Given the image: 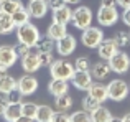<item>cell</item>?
I'll use <instances>...</instances> for the list:
<instances>
[{
  "label": "cell",
  "instance_id": "6da1fadb",
  "mask_svg": "<svg viewBox=\"0 0 130 122\" xmlns=\"http://www.w3.org/2000/svg\"><path fill=\"white\" fill-rule=\"evenodd\" d=\"M40 38H41L40 30H38V26L33 25V23L28 22V23H25V25L17 26V40H18V43H23V45L30 46V48H35Z\"/></svg>",
  "mask_w": 130,
  "mask_h": 122
},
{
  "label": "cell",
  "instance_id": "7a4b0ae2",
  "mask_svg": "<svg viewBox=\"0 0 130 122\" xmlns=\"http://www.w3.org/2000/svg\"><path fill=\"white\" fill-rule=\"evenodd\" d=\"M74 71H76L74 63H69V61L64 59V58L54 59L53 63H51V66H50L51 78H56V79H66V81H69L71 78H73Z\"/></svg>",
  "mask_w": 130,
  "mask_h": 122
},
{
  "label": "cell",
  "instance_id": "3957f363",
  "mask_svg": "<svg viewBox=\"0 0 130 122\" xmlns=\"http://www.w3.org/2000/svg\"><path fill=\"white\" fill-rule=\"evenodd\" d=\"M104 32H102L101 26H87L86 30H83L81 33V41L86 48H91V50H97V46L101 45V41L104 40Z\"/></svg>",
  "mask_w": 130,
  "mask_h": 122
},
{
  "label": "cell",
  "instance_id": "277c9868",
  "mask_svg": "<svg viewBox=\"0 0 130 122\" xmlns=\"http://www.w3.org/2000/svg\"><path fill=\"white\" fill-rule=\"evenodd\" d=\"M107 93H109V99L110 101L120 102L130 94V86L124 79H114L107 84Z\"/></svg>",
  "mask_w": 130,
  "mask_h": 122
},
{
  "label": "cell",
  "instance_id": "5b68a950",
  "mask_svg": "<svg viewBox=\"0 0 130 122\" xmlns=\"http://www.w3.org/2000/svg\"><path fill=\"white\" fill-rule=\"evenodd\" d=\"M92 12H91V8L86 5H81V7H77V8H74L73 10V18H71V23L74 25V28H77V30H86L87 26H91L92 25Z\"/></svg>",
  "mask_w": 130,
  "mask_h": 122
},
{
  "label": "cell",
  "instance_id": "8992f818",
  "mask_svg": "<svg viewBox=\"0 0 130 122\" xmlns=\"http://www.w3.org/2000/svg\"><path fill=\"white\" fill-rule=\"evenodd\" d=\"M97 23L99 26H114L119 22L120 15L117 12V7H104L101 5L97 10Z\"/></svg>",
  "mask_w": 130,
  "mask_h": 122
},
{
  "label": "cell",
  "instance_id": "52a82bcc",
  "mask_svg": "<svg viewBox=\"0 0 130 122\" xmlns=\"http://www.w3.org/2000/svg\"><path fill=\"white\" fill-rule=\"evenodd\" d=\"M38 86H40L38 79H36L31 73L23 74V76L18 78V81H17V89H18L23 96H31V94H35L36 91H38Z\"/></svg>",
  "mask_w": 130,
  "mask_h": 122
},
{
  "label": "cell",
  "instance_id": "ba28073f",
  "mask_svg": "<svg viewBox=\"0 0 130 122\" xmlns=\"http://www.w3.org/2000/svg\"><path fill=\"white\" fill-rule=\"evenodd\" d=\"M109 64H110V69L117 74H125L130 69V56L125 51H120L119 50L110 59H109Z\"/></svg>",
  "mask_w": 130,
  "mask_h": 122
},
{
  "label": "cell",
  "instance_id": "9c48e42d",
  "mask_svg": "<svg viewBox=\"0 0 130 122\" xmlns=\"http://www.w3.org/2000/svg\"><path fill=\"white\" fill-rule=\"evenodd\" d=\"M71 83H73V86L76 87V89L79 91H89V87L92 86V83H94V78H92L91 71H79L76 69L73 74V78H71Z\"/></svg>",
  "mask_w": 130,
  "mask_h": 122
},
{
  "label": "cell",
  "instance_id": "30bf717a",
  "mask_svg": "<svg viewBox=\"0 0 130 122\" xmlns=\"http://www.w3.org/2000/svg\"><path fill=\"white\" fill-rule=\"evenodd\" d=\"M76 45H77L76 38L68 33V35L63 36L59 41H56V51H58V55H61L63 58H66V56L73 55V53L76 51Z\"/></svg>",
  "mask_w": 130,
  "mask_h": 122
},
{
  "label": "cell",
  "instance_id": "8fae6325",
  "mask_svg": "<svg viewBox=\"0 0 130 122\" xmlns=\"http://www.w3.org/2000/svg\"><path fill=\"white\" fill-rule=\"evenodd\" d=\"M119 46H117V43L114 41V38H104L101 41V45L97 46V55H99V58L101 59H105V61H109L112 58V56L115 55V53L119 51Z\"/></svg>",
  "mask_w": 130,
  "mask_h": 122
},
{
  "label": "cell",
  "instance_id": "7c38bea8",
  "mask_svg": "<svg viewBox=\"0 0 130 122\" xmlns=\"http://www.w3.org/2000/svg\"><path fill=\"white\" fill-rule=\"evenodd\" d=\"M22 68L25 69V73H36V71L41 68V63H40V55L38 51H30L26 53L22 58Z\"/></svg>",
  "mask_w": 130,
  "mask_h": 122
},
{
  "label": "cell",
  "instance_id": "4fadbf2b",
  "mask_svg": "<svg viewBox=\"0 0 130 122\" xmlns=\"http://www.w3.org/2000/svg\"><path fill=\"white\" fill-rule=\"evenodd\" d=\"M18 59V55H17L15 46L12 45H2L0 46V63L5 64L7 68H12L13 64Z\"/></svg>",
  "mask_w": 130,
  "mask_h": 122
},
{
  "label": "cell",
  "instance_id": "5bb4252c",
  "mask_svg": "<svg viewBox=\"0 0 130 122\" xmlns=\"http://www.w3.org/2000/svg\"><path fill=\"white\" fill-rule=\"evenodd\" d=\"M26 8H28L31 18H43L50 10V5L46 0H30Z\"/></svg>",
  "mask_w": 130,
  "mask_h": 122
},
{
  "label": "cell",
  "instance_id": "9a60e30c",
  "mask_svg": "<svg viewBox=\"0 0 130 122\" xmlns=\"http://www.w3.org/2000/svg\"><path fill=\"white\" fill-rule=\"evenodd\" d=\"M110 64L109 61L101 59V61H95L94 64L91 66V74L94 79H105V78L110 74Z\"/></svg>",
  "mask_w": 130,
  "mask_h": 122
},
{
  "label": "cell",
  "instance_id": "2e32d148",
  "mask_svg": "<svg viewBox=\"0 0 130 122\" xmlns=\"http://www.w3.org/2000/svg\"><path fill=\"white\" fill-rule=\"evenodd\" d=\"M48 93L53 97L66 94V93H69V83L66 79H56V78H53L50 81V84H48Z\"/></svg>",
  "mask_w": 130,
  "mask_h": 122
},
{
  "label": "cell",
  "instance_id": "e0dca14e",
  "mask_svg": "<svg viewBox=\"0 0 130 122\" xmlns=\"http://www.w3.org/2000/svg\"><path fill=\"white\" fill-rule=\"evenodd\" d=\"M71 18H73V10L68 7V3L53 10V22L61 23V25H68V23H71Z\"/></svg>",
  "mask_w": 130,
  "mask_h": 122
},
{
  "label": "cell",
  "instance_id": "ac0fdd59",
  "mask_svg": "<svg viewBox=\"0 0 130 122\" xmlns=\"http://www.w3.org/2000/svg\"><path fill=\"white\" fill-rule=\"evenodd\" d=\"M87 94H91V96L94 97L95 101H99V102H101V104H104L105 101L109 99L107 86H104V84H101V83H92V86L89 87Z\"/></svg>",
  "mask_w": 130,
  "mask_h": 122
},
{
  "label": "cell",
  "instance_id": "d6986e66",
  "mask_svg": "<svg viewBox=\"0 0 130 122\" xmlns=\"http://www.w3.org/2000/svg\"><path fill=\"white\" fill-rule=\"evenodd\" d=\"M46 35L50 36L53 41H59L63 36H66L68 35V30H66V25H61V23H56V22H53L50 26H48V32H46Z\"/></svg>",
  "mask_w": 130,
  "mask_h": 122
},
{
  "label": "cell",
  "instance_id": "ffe728a7",
  "mask_svg": "<svg viewBox=\"0 0 130 122\" xmlns=\"http://www.w3.org/2000/svg\"><path fill=\"white\" fill-rule=\"evenodd\" d=\"M15 23H13L12 15L5 12H0V35H10L15 32Z\"/></svg>",
  "mask_w": 130,
  "mask_h": 122
},
{
  "label": "cell",
  "instance_id": "44dd1931",
  "mask_svg": "<svg viewBox=\"0 0 130 122\" xmlns=\"http://www.w3.org/2000/svg\"><path fill=\"white\" fill-rule=\"evenodd\" d=\"M13 89H17V81L13 76H10L8 73L0 76V93L2 94H8Z\"/></svg>",
  "mask_w": 130,
  "mask_h": 122
},
{
  "label": "cell",
  "instance_id": "7402d4cb",
  "mask_svg": "<svg viewBox=\"0 0 130 122\" xmlns=\"http://www.w3.org/2000/svg\"><path fill=\"white\" fill-rule=\"evenodd\" d=\"M20 116H22V104H8L3 111L2 117L7 122H15Z\"/></svg>",
  "mask_w": 130,
  "mask_h": 122
},
{
  "label": "cell",
  "instance_id": "603a6c76",
  "mask_svg": "<svg viewBox=\"0 0 130 122\" xmlns=\"http://www.w3.org/2000/svg\"><path fill=\"white\" fill-rule=\"evenodd\" d=\"M110 119H112L110 111H109L107 107H104L102 104L97 107V109H94L91 112V120L92 122H109Z\"/></svg>",
  "mask_w": 130,
  "mask_h": 122
},
{
  "label": "cell",
  "instance_id": "cb8c5ba5",
  "mask_svg": "<svg viewBox=\"0 0 130 122\" xmlns=\"http://www.w3.org/2000/svg\"><path fill=\"white\" fill-rule=\"evenodd\" d=\"M54 107H56V111H64V112H68V111L73 107V97L69 96V93L54 97Z\"/></svg>",
  "mask_w": 130,
  "mask_h": 122
},
{
  "label": "cell",
  "instance_id": "d4e9b609",
  "mask_svg": "<svg viewBox=\"0 0 130 122\" xmlns=\"http://www.w3.org/2000/svg\"><path fill=\"white\" fill-rule=\"evenodd\" d=\"M53 114H54L53 107L43 104V106H38V111H36L35 120H36V122H51V119H53Z\"/></svg>",
  "mask_w": 130,
  "mask_h": 122
},
{
  "label": "cell",
  "instance_id": "484cf974",
  "mask_svg": "<svg viewBox=\"0 0 130 122\" xmlns=\"http://www.w3.org/2000/svg\"><path fill=\"white\" fill-rule=\"evenodd\" d=\"M12 18H13L15 26H20V25H25V23H28L30 18H31V15H30L28 8L22 7V8H18V10H17V12L12 15Z\"/></svg>",
  "mask_w": 130,
  "mask_h": 122
},
{
  "label": "cell",
  "instance_id": "4316f807",
  "mask_svg": "<svg viewBox=\"0 0 130 122\" xmlns=\"http://www.w3.org/2000/svg\"><path fill=\"white\" fill-rule=\"evenodd\" d=\"M23 3L22 0H3L0 2V12H5L8 15H13L18 8H22Z\"/></svg>",
  "mask_w": 130,
  "mask_h": 122
},
{
  "label": "cell",
  "instance_id": "83f0119b",
  "mask_svg": "<svg viewBox=\"0 0 130 122\" xmlns=\"http://www.w3.org/2000/svg\"><path fill=\"white\" fill-rule=\"evenodd\" d=\"M36 51L38 53H44V51H53L54 48V41L50 38V36H41V38L38 40V43H36Z\"/></svg>",
  "mask_w": 130,
  "mask_h": 122
},
{
  "label": "cell",
  "instance_id": "f1b7e54d",
  "mask_svg": "<svg viewBox=\"0 0 130 122\" xmlns=\"http://www.w3.org/2000/svg\"><path fill=\"white\" fill-rule=\"evenodd\" d=\"M114 41L117 43V46L119 48H125V46H128L130 45V32H117L114 35Z\"/></svg>",
  "mask_w": 130,
  "mask_h": 122
},
{
  "label": "cell",
  "instance_id": "f546056e",
  "mask_svg": "<svg viewBox=\"0 0 130 122\" xmlns=\"http://www.w3.org/2000/svg\"><path fill=\"white\" fill-rule=\"evenodd\" d=\"M99 106H101V102H99V101H95L91 94H86V96L83 97V109L87 111V112H92V111L97 109Z\"/></svg>",
  "mask_w": 130,
  "mask_h": 122
},
{
  "label": "cell",
  "instance_id": "4dcf8cb0",
  "mask_svg": "<svg viewBox=\"0 0 130 122\" xmlns=\"http://www.w3.org/2000/svg\"><path fill=\"white\" fill-rule=\"evenodd\" d=\"M36 111H38V104L31 102V101H28V102H22V114H23V116H28V117H31V119H35Z\"/></svg>",
  "mask_w": 130,
  "mask_h": 122
},
{
  "label": "cell",
  "instance_id": "1f68e13d",
  "mask_svg": "<svg viewBox=\"0 0 130 122\" xmlns=\"http://www.w3.org/2000/svg\"><path fill=\"white\" fill-rule=\"evenodd\" d=\"M71 122H92L91 120V112L81 109V111H76V112L71 114Z\"/></svg>",
  "mask_w": 130,
  "mask_h": 122
},
{
  "label": "cell",
  "instance_id": "d6a6232c",
  "mask_svg": "<svg viewBox=\"0 0 130 122\" xmlns=\"http://www.w3.org/2000/svg\"><path fill=\"white\" fill-rule=\"evenodd\" d=\"M91 59L86 58V56H79V58H76V61H74V68L79 71H91Z\"/></svg>",
  "mask_w": 130,
  "mask_h": 122
},
{
  "label": "cell",
  "instance_id": "836d02e7",
  "mask_svg": "<svg viewBox=\"0 0 130 122\" xmlns=\"http://www.w3.org/2000/svg\"><path fill=\"white\" fill-rule=\"evenodd\" d=\"M5 97H7V102L8 104H22L23 102V94L20 93L18 89H13L12 93H8V94H5Z\"/></svg>",
  "mask_w": 130,
  "mask_h": 122
},
{
  "label": "cell",
  "instance_id": "e575fe53",
  "mask_svg": "<svg viewBox=\"0 0 130 122\" xmlns=\"http://www.w3.org/2000/svg\"><path fill=\"white\" fill-rule=\"evenodd\" d=\"M40 55V63H41L43 68H50L51 63L54 61L53 55H51V51H44V53H38Z\"/></svg>",
  "mask_w": 130,
  "mask_h": 122
},
{
  "label": "cell",
  "instance_id": "d590c367",
  "mask_svg": "<svg viewBox=\"0 0 130 122\" xmlns=\"http://www.w3.org/2000/svg\"><path fill=\"white\" fill-rule=\"evenodd\" d=\"M51 122H71V116L68 112H64V111H56L53 114Z\"/></svg>",
  "mask_w": 130,
  "mask_h": 122
},
{
  "label": "cell",
  "instance_id": "8d00e7d4",
  "mask_svg": "<svg viewBox=\"0 0 130 122\" xmlns=\"http://www.w3.org/2000/svg\"><path fill=\"white\" fill-rule=\"evenodd\" d=\"M15 50H17V55H18V58H23L26 53L31 51V48H30V46H26V45H23V43H18V45L15 46Z\"/></svg>",
  "mask_w": 130,
  "mask_h": 122
},
{
  "label": "cell",
  "instance_id": "74e56055",
  "mask_svg": "<svg viewBox=\"0 0 130 122\" xmlns=\"http://www.w3.org/2000/svg\"><path fill=\"white\" fill-rule=\"evenodd\" d=\"M46 2H48V5H50L51 10H56V8H59V7L66 5V0H46Z\"/></svg>",
  "mask_w": 130,
  "mask_h": 122
},
{
  "label": "cell",
  "instance_id": "f35d334b",
  "mask_svg": "<svg viewBox=\"0 0 130 122\" xmlns=\"http://www.w3.org/2000/svg\"><path fill=\"white\" fill-rule=\"evenodd\" d=\"M122 22H124L127 26H130V7L124 8V12H122Z\"/></svg>",
  "mask_w": 130,
  "mask_h": 122
},
{
  "label": "cell",
  "instance_id": "ab89813d",
  "mask_svg": "<svg viewBox=\"0 0 130 122\" xmlns=\"http://www.w3.org/2000/svg\"><path fill=\"white\" fill-rule=\"evenodd\" d=\"M8 106V102H7V97L5 94L0 93V116H3V111H5V107Z\"/></svg>",
  "mask_w": 130,
  "mask_h": 122
},
{
  "label": "cell",
  "instance_id": "60d3db41",
  "mask_svg": "<svg viewBox=\"0 0 130 122\" xmlns=\"http://www.w3.org/2000/svg\"><path fill=\"white\" fill-rule=\"evenodd\" d=\"M101 5H104V7H117V0H101Z\"/></svg>",
  "mask_w": 130,
  "mask_h": 122
},
{
  "label": "cell",
  "instance_id": "b9f144b4",
  "mask_svg": "<svg viewBox=\"0 0 130 122\" xmlns=\"http://www.w3.org/2000/svg\"><path fill=\"white\" fill-rule=\"evenodd\" d=\"M15 122H35V119H31V117L23 116V114H22V116H20V117H18V119H17Z\"/></svg>",
  "mask_w": 130,
  "mask_h": 122
},
{
  "label": "cell",
  "instance_id": "7bdbcfd3",
  "mask_svg": "<svg viewBox=\"0 0 130 122\" xmlns=\"http://www.w3.org/2000/svg\"><path fill=\"white\" fill-rule=\"evenodd\" d=\"M117 7L127 8V7H130V0H117Z\"/></svg>",
  "mask_w": 130,
  "mask_h": 122
},
{
  "label": "cell",
  "instance_id": "ee69618b",
  "mask_svg": "<svg viewBox=\"0 0 130 122\" xmlns=\"http://www.w3.org/2000/svg\"><path fill=\"white\" fill-rule=\"evenodd\" d=\"M7 71H8V68H7L5 64H2V63H0V76H2V74H5Z\"/></svg>",
  "mask_w": 130,
  "mask_h": 122
},
{
  "label": "cell",
  "instance_id": "f6af8a7d",
  "mask_svg": "<svg viewBox=\"0 0 130 122\" xmlns=\"http://www.w3.org/2000/svg\"><path fill=\"white\" fill-rule=\"evenodd\" d=\"M81 0H66V3L68 5H76V3H79Z\"/></svg>",
  "mask_w": 130,
  "mask_h": 122
},
{
  "label": "cell",
  "instance_id": "bcb514c9",
  "mask_svg": "<svg viewBox=\"0 0 130 122\" xmlns=\"http://www.w3.org/2000/svg\"><path fill=\"white\" fill-rule=\"evenodd\" d=\"M109 122H124V120H122V117H114V116H112V119Z\"/></svg>",
  "mask_w": 130,
  "mask_h": 122
},
{
  "label": "cell",
  "instance_id": "7dc6e473",
  "mask_svg": "<svg viewBox=\"0 0 130 122\" xmlns=\"http://www.w3.org/2000/svg\"><path fill=\"white\" fill-rule=\"evenodd\" d=\"M122 120H124V122H130V112H127V114H125V116L122 117Z\"/></svg>",
  "mask_w": 130,
  "mask_h": 122
},
{
  "label": "cell",
  "instance_id": "c3c4849f",
  "mask_svg": "<svg viewBox=\"0 0 130 122\" xmlns=\"http://www.w3.org/2000/svg\"><path fill=\"white\" fill-rule=\"evenodd\" d=\"M0 2H3V0H0Z\"/></svg>",
  "mask_w": 130,
  "mask_h": 122
},
{
  "label": "cell",
  "instance_id": "681fc988",
  "mask_svg": "<svg viewBox=\"0 0 130 122\" xmlns=\"http://www.w3.org/2000/svg\"><path fill=\"white\" fill-rule=\"evenodd\" d=\"M128 86H130V83H128Z\"/></svg>",
  "mask_w": 130,
  "mask_h": 122
}]
</instances>
